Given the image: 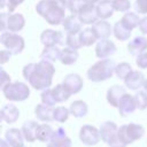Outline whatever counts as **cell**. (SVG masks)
Instances as JSON below:
<instances>
[{
	"label": "cell",
	"instance_id": "4dcf8cb0",
	"mask_svg": "<svg viewBox=\"0 0 147 147\" xmlns=\"http://www.w3.org/2000/svg\"><path fill=\"white\" fill-rule=\"evenodd\" d=\"M113 33H114V36H115L116 39L122 40V41L127 40V39L131 37V30L126 29V28L122 24L121 21H118V22L115 23V25H114V28H113Z\"/></svg>",
	"mask_w": 147,
	"mask_h": 147
},
{
	"label": "cell",
	"instance_id": "484cf974",
	"mask_svg": "<svg viewBox=\"0 0 147 147\" xmlns=\"http://www.w3.org/2000/svg\"><path fill=\"white\" fill-rule=\"evenodd\" d=\"M61 52H62V49H60L57 46L45 47L44 51L40 54V60H45V61H49V62H55V61L61 59Z\"/></svg>",
	"mask_w": 147,
	"mask_h": 147
},
{
	"label": "cell",
	"instance_id": "8d00e7d4",
	"mask_svg": "<svg viewBox=\"0 0 147 147\" xmlns=\"http://www.w3.org/2000/svg\"><path fill=\"white\" fill-rule=\"evenodd\" d=\"M40 98H41V102L47 105V106H55V103H57L54 94H53V90L52 88H46L42 91V93L40 94Z\"/></svg>",
	"mask_w": 147,
	"mask_h": 147
},
{
	"label": "cell",
	"instance_id": "9a60e30c",
	"mask_svg": "<svg viewBox=\"0 0 147 147\" xmlns=\"http://www.w3.org/2000/svg\"><path fill=\"white\" fill-rule=\"evenodd\" d=\"M62 84L71 92V94H76L80 92V90L83 88L84 82H83V78L78 74H69L63 78Z\"/></svg>",
	"mask_w": 147,
	"mask_h": 147
},
{
	"label": "cell",
	"instance_id": "9c48e42d",
	"mask_svg": "<svg viewBox=\"0 0 147 147\" xmlns=\"http://www.w3.org/2000/svg\"><path fill=\"white\" fill-rule=\"evenodd\" d=\"M40 41L42 42V45L45 47L60 46V45H64V42H65L64 37L61 31H55V30H51V29L42 31V33L40 34Z\"/></svg>",
	"mask_w": 147,
	"mask_h": 147
},
{
	"label": "cell",
	"instance_id": "ab89813d",
	"mask_svg": "<svg viewBox=\"0 0 147 147\" xmlns=\"http://www.w3.org/2000/svg\"><path fill=\"white\" fill-rule=\"evenodd\" d=\"M113 5H114V9L117 11H129V9L131 8V2L130 0H113Z\"/></svg>",
	"mask_w": 147,
	"mask_h": 147
},
{
	"label": "cell",
	"instance_id": "44dd1931",
	"mask_svg": "<svg viewBox=\"0 0 147 147\" xmlns=\"http://www.w3.org/2000/svg\"><path fill=\"white\" fill-rule=\"evenodd\" d=\"M92 29L94 30L98 39H107L113 33V28H111V25L106 20L96 21L95 23H93Z\"/></svg>",
	"mask_w": 147,
	"mask_h": 147
},
{
	"label": "cell",
	"instance_id": "277c9868",
	"mask_svg": "<svg viewBox=\"0 0 147 147\" xmlns=\"http://www.w3.org/2000/svg\"><path fill=\"white\" fill-rule=\"evenodd\" d=\"M1 90L5 98L10 101H24L30 95V88L23 82L8 83L3 87H1Z\"/></svg>",
	"mask_w": 147,
	"mask_h": 147
},
{
	"label": "cell",
	"instance_id": "e575fe53",
	"mask_svg": "<svg viewBox=\"0 0 147 147\" xmlns=\"http://www.w3.org/2000/svg\"><path fill=\"white\" fill-rule=\"evenodd\" d=\"M131 71H132V68H131V65H130L129 63H126V62H122V63L117 64L116 68H115V74H116L117 78L123 79V80L125 79V77H126Z\"/></svg>",
	"mask_w": 147,
	"mask_h": 147
},
{
	"label": "cell",
	"instance_id": "4316f807",
	"mask_svg": "<svg viewBox=\"0 0 147 147\" xmlns=\"http://www.w3.org/2000/svg\"><path fill=\"white\" fill-rule=\"evenodd\" d=\"M69 110H70V114L71 115H74L77 118H80V117H84V116L87 115L88 107H87V105H86L85 101H83V100H76V101H74L70 105Z\"/></svg>",
	"mask_w": 147,
	"mask_h": 147
},
{
	"label": "cell",
	"instance_id": "2e32d148",
	"mask_svg": "<svg viewBox=\"0 0 147 147\" xmlns=\"http://www.w3.org/2000/svg\"><path fill=\"white\" fill-rule=\"evenodd\" d=\"M25 25V18L22 14L16 13L11 15H7L6 20V29L10 32H18Z\"/></svg>",
	"mask_w": 147,
	"mask_h": 147
},
{
	"label": "cell",
	"instance_id": "74e56055",
	"mask_svg": "<svg viewBox=\"0 0 147 147\" xmlns=\"http://www.w3.org/2000/svg\"><path fill=\"white\" fill-rule=\"evenodd\" d=\"M134 99L137 102V108L139 110H144L147 108V91H137L134 94Z\"/></svg>",
	"mask_w": 147,
	"mask_h": 147
},
{
	"label": "cell",
	"instance_id": "8fae6325",
	"mask_svg": "<svg viewBox=\"0 0 147 147\" xmlns=\"http://www.w3.org/2000/svg\"><path fill=\"white\" fill-rule=\"evenodd\" d=\"M71 144L72 141L69 137H67L65 130L60 126L54 131L52 139L47 144V147H71Z\"/></svg>",
	"mask_w": 147,
	"mask_h": 147
},
{
	"label": "cell",
	"instance_id": "7402d4cb",
	"mask_svg": "<svg viewBox=\"0 0 147 147\" xmlns=\"http://www.w3.org/2000/svg\"><path fill=\"white\" fill-rule=\"evenodd\" d=\"M146 49H147V39L142 36L136 37L132 41L127 44V51L133 56H138L139 54L146 52Z\"/></svg>",
	"mask_w": 147,
	"mask_h": 147
},
{
	"label": "cell",
	"instance_id": "603a6c76",
	"mask_svg": "<svg viewBox=\"0 0 147 147\" xmlns=\"http://www.w3.org/2000/svg\"><path fill=\"white\" fill-rule=\"evenodd\" d=\"M62 25L64 28V30L67 31V33H79L82 31V22L78 17V15H70L67 16L63 22Z\"/></svg>",
	"mask_w": 147,
	"mask_h": 147
},
{
	"label": "cell",
	"instance_id": "cb8c5ba5",
	"mask_svg": "<svg viewBox=\"0 0 147 147\" xmlns=\"http://www.w3.org/2000/svg\"><path fill=\"white\" fill-rule=\"evenodd\" d=\"M113 0H100L96 5V13L100 20H107L114 14Z\"/></svg>",
	"mask_w": 147,
	"mask_h": 147
},
{
	"label": "cell",
	"instance_id": "ac0fdd59",
	"mask_svg": "<svg viewBox=\"0 0 147 147\" xmlns=\"http://www.w3.org/2000/svg\"><path fill=\"white\" fill-rule=\"evenodd\" d=\"M5 139L8 141V144L11 147H23L24 146V136L22 133V130L11 127L8 129L5 133Z\"/></svg>",
	"mask_w": 147,
	"mask_h": 147
},
{
	"label": "cell",
	"instance_id": "30bf717a",
	"mask_svg": "<svg viewBox=\"0 0 147 147\" xmlns=\"http://www.w3.org/2000/svg\"><path fill=\"white\" fill-rule=\"evenodd\" d=\"M117 51L116 45L107 39H100V41H98L96 46H95V55L99 59H107L111 55H114Z\"/></svg>",
	"mask_w": 147,
	"mask_h": 147
},
{
	"label": "cell",
	"instance_id": "6da1fadb",
	"mask_svg": "<svg viewBox=\"0 0 147 147\" xmlns=\"http://www.w3.org/2000/svg\"><path fill=\"white\" fill-rule=\"evenodd\" d=\"M55 68L52 62L40 60L38 63H29L23 68V76L34 90L49 88L53 82Z\"/></svg>",
	"mask_w": 147,
	"mask_h": 147
},
{
	"label": "cell",
	"instance_id": "c3c4849f",
	"mask_svg": "<svg viewBox=\"0 0 147 147\" xmlns=\"http://www.w3.org/2000/svg\"><path fill=\"white\" fill-rule=\"evenodd\" d=\"M85 2H87V3H96V2H99L100 0H84Z\"/></svg>",
	"mask_w": 147,
	"mask_h": 147
},
{
	"label": "cell",
	"instance_id": "bcb514c9",
	"mask_svg": "<svg viewBox=\"0 0 147 147\" xmlns=\"http://www.w3.org/2000/svg\"><path fill=\"white\" fill-rule=\"evenodd\" d=\"M7 15L6 13H1L0 14V22H1V32L6 31V20H7Z\"/></svg>",
	"mask_w": 147,
	"mask_h": 147
},
{
	"label": "cell",
	"instance_id": "83f0119b",
	"mask_svg": "<svg viewBox=\"0 0 147 147\" xmlns=\"http://www.w3.org/2000/svg\"><path fill=\"white\" fill-rule=\"evenodd\" d=\"M78 59V52L77 49L75 48H71V47H65L62 49L61 52V63L64 64V65H71L74 63H76Z\"/></svg>",
	"mask_w": 147,
	"mask_h": 147
},
{
	"label": "cell",
	"instance_id": "ffe728a7",
	"mask_svg": "<svg viewBox=\"0 0 147 147\" xmlns=\"http://www.w3.org/2000/svg\"><path fill=\"white\" fill-rule=\"evenodd\" d=\"M39 124L36 121H25L22 125V133L24 136V139L29 142H33L37 140V132H38Z\"/></svg>",
	"mask_w": 147,
	"mask_h": 147
},
{
	"label": "cell",
	"instance_id": "b9f144b4",
	"mask_svg": "<svg viewBox=\"0 0 147 147\" xmlns=\"http://www.w3.org/2000/svg\"><path fill=\"white\" fill-rule=\"evenodd\" d=\"M136 64L140 69H146L147 68V52H144V53H141V54H139L137 56Z\"/></svg>",
	"mask_w": 147,
	"mask_h": 147
},
{
	"label": "cell",
	"instance_id": "5bb4252c",
	"mask_svg": "<svg viewBox=\"0 0 147 147\" xmlns=\"http://www.w3.org/2000/svg\"><path fill=\"white\" fill-rule=\"evenodd\" d=\"M124 84L132 91H138L145 84V76L141 71L132 70L124 79Z\"/></svg>",
	"mask_w": 147,
	"mask_h": 147
},
{
	"label": "cell",
	"instance_id": "ee69618b",
	"mask_svg": "<svg viewBox=\"0 0 147 147\" xmlns=\"http://www.w3.org/2000/svg\"><path fill=\"white\" fill-rule=\"evenodd\" d=\"M13 55V53L10 52V51H1L0 52V62H1V64H3V63H6L9 59H10V56Z\"/></svg>",
	"mask_w": 147,
	"mask_h": 147
},
{
	"label": "cell",
	"instance_id": "5b68a950",
	"mask_svg": "<svg viewBox=\"0 0 147 147\" xmlns=\"http://www.w3.org/2000/svg\"><path fill=\"white\" fill-rule=\"evenodd\" d=\"M117 130L118 127L114 122L111 121L103 122L99 129L101 140L107 145H109L110 147H126V145L118 138Z\"/></svg>",
	"mask_w": 147,
	"mask_h": 147
},
{
	"label": "cell",
	"instance_id": "1f68e13d",
	"mask_svg": "<svg viewBox=\"0 0 147 147\" xmlns=\"http://www.w3.org/2000/svg\"><path fill=\"white\" fill-rule=\"evenodd\" d=\"M54 130L48 124H39L38 132H37V140L42 142H48L53 137Z\"/></svg>",
	"mask_w": 147,
	"mask_h": 147
},
{
	"label": "cell",
	"instance_id": "d6a6232c",
	"mask_svg": "<svg viewBox=\"0 0 147 147\" xmlns=\"http://www.w3.org/2000/svg\"><path fill=\"white\" fill-rule=\"evenodd\" d=\"M52 90H53V94H54V96H55V99H56L57 102H64L71 95V92L63 84H59V85H56Z\"/></svg>",
	"mask_w": 147,
	"mask_h": 147
},
{
	"label": "cell",
	"instance_id": "681fc988",
	"mask_svg": "<svg viewBox=\"0 0 147 147\" xmlns=\"http://www.w3.org/2000/svg\"><path fill=\"white\" fill-rule=\"evenodd\" d=\"M144 88H145V91H147V79L145 80V84H144Z\"/></svg>",
	"mask_w": 147,
	"mask_h": 147
},
{
	"label": "cell",
	"instance_id": "52a82bcc",
	"mask_svg": "<svg viewBox=\"0 0 147 147\" xmlns=\"http://www.w3.org/2000/svg\"><path fill=\"white\" fill-rule=\"evenodd\" d=\"M0 42L13 54H20L25 47L23 37H21L20 34H16L14 32L3 31L0 36Z\"/></svg>",
	"mask_w": 147,
	"mask_h": 147
},
{
	"label": "cell",
	"instance_id": "f1b7e54d",
	"mask_svg": "<svg viewBox=\"0 0 147 147\" xmlns=\"http://www.w3.org/2000/svg\"><path fill=\"white\" fill-rule=\"evenodd\" d=\"M121 22H122V24H123L126 29H129V30H133L134 28L139 26L140 17H139L136 13L126 11V14H124V16L122 17Z\"/></svg>",
	"mask_w": 147,
	"mask_h": 147
},
{
	"label": "cell",
	"instance_id": "d590c367",
	"mask_svg": "<svg viewBox=\"0 0 147 147\" xmlns=\"http://www.w3.org/2000/svg\"><path fill=\"white\" fill-rule=\"evenodd\" d=\"M65 44L68 45V47L78 49L80 47H83L80 39H79V33H67L65 36Z\"/></svg>",
	"mask_w": 147,
	"mask_h": 147
},
{
	"label": "cell",
	"instance_id": "60d3db41",
	"mask_svg": "<svg viewBox=\"0 0 147 147\" xmlns=\"http://www.w3.org/2000/svg\"><path fill=\"white\" fill-rule=\"evenodd\" d=\"M134 9L138 14H147V0H136Z\"/></svg>",
	"mask_w": 147,
	"mask_h": 147
},
{
	"label": "cell",
	"instance_id": "7bdbcfd3",
	"mask_svg": "<svg viewBox=\"0 0 147 147\" xmlns=\"http://www.w3.org/2000/svg\"><path fill=\"white\" fill-rule=\"evenodd\" d=\"M0 72H1V87H3L5 85H7L8 83H10V76L1 68L0 69Z\"/></svg>",
	"mask_w": 147,
	"mask_h": 147
},
{
	"label": "cell",
	"instance_id": "8992f818",
	"mask_svg": "<svg viewBox=\"0 0 147 147\" xmlns=\"http://www.w3.org/2000/svg\"><path fill=\"white\" fill-rule=\"evenodd\" d=\"M144 133H145L144 126H141L140 124H136V123L124 124V125L119 126L117 130L118 138L125 145H130L133 141L139 140L144 136Z\"/></svg>",
	"mask_w": 147,
	"mask_h": 147
},
{
	"label": "cell",
	"instance_id": "f6af8a7d",
	"mask_svg": "<svg viewBox=\"0 0 147 147\" xmlns=\"http://www.w3.org/2000/svg\"><path fill=\"white\" fill-rule=\"evenodd\" d=\"M139 30L141 33L144 34H147V16L142 17L140 20V23H139Z\"/></svg>",
	"mask_w": 147,
	"mask_h": 147
},
{
	"label": "cell",
	"instance_id": "ba28073f",
	"mask_svg": "<svg viewBox=\"0 0 147 147\" xmlns=\"http://www.w3.org/2000/svg\"><path fill=\"white\" fill-rule=\"evenodd\" d=\"M100 131L93 125H83L79 131V139L84 145L94 146L100 141Z\"/></svg>",
	"mask_w": 147,
	"mask_h": 147
},
{
	"label": "cell",
	"instance_id": "f907efd6",
	"mask_svg": "<svg viewBox=\"0 0 147 147\" xmlns=\"http://www.w3.org/2000/svg\"><path fill=\"white\" fill-rule=\"evenodd\" d=\"M23 147H24V146H23Z\"/></svg>",
	"mask_w": 147,
	"mask_h": 147
},
{
	"label": "cell",
	"instance_id": "7c38bea8",
	"mask_svg": "<svg viewBox=\"0 0 147 147\" xmlns=\"http://www.w3.org/2000/svg\"><path fill=\"white\" fill-rule=\"evenodd\" d=\"M78 17L80 20V22L83 24H92L95 23L99 18L98 13H96V6H94V3H85L83 6V8L80 9Z\"/></svg>",
	"mask_w": 147,
	"mask_h": 147
},
{
	"label": "cell",
	"instance_id": "7a4b0ae2",
	"mask_svg": "<svg viewBox=\"0 0 147 147\" xmlns=\"http://www.w3.org/2000/svg\"><path fill=\"white\" fill-rule=\"evenodd\" d=\"M68 0H40L36 5V11L51 25H59L65 18Z\"/></svg>",
	"mask_w": 147,
	"mask_h": 147
},
{
	"label": "cell",
	"instance_id": "3957f363",
	"mask_svg": "<svg viewBox=\"0 0 147 147\" xmlns=\"http://www.w3.org/2000/svg\"><path fill=\"white\" fill-rule=\"evenodd\" d=\"M115 68H116V64L113 60L102 59L88 68V70L86 72L87 78L90 80L96 82V83L107 80V79L111 78V76L114 75Z\"/></svg>",
	"mask_w": 147,
	"mask_h": 147
},
{
	"label": "cell",
	"instance_id": "7dc6e473",
	"mask_svg": "<svg viewBox=\"0 0 147 147\" xmlns=\"http://www.w3.org/2000/svg\"><path fill=\"white\" fill-rule=\"evenodd\" d=\"M10 145L8 144L7 140H3V139H0V147H9Z\"/></svg>",
	"mask_w": 147,
	"mask_h": 147
},
{
	"label": "cell",
	"instance_id": "e0dca14e",
	"mask_svg": "<svg viewBox=\"0 0 147 147\" xmlns=\"http://www.w3.org/2000/svg\"><path fill=\"white\" fill-rule=\"evenodd\" d=\"M126 93L125 87L121 86V85H114L111 86L108 91H107V101L110 106L118 108L119 101L123 98V95Z\"/></svg>",
	"mask_w": 147,
	"mask_h": 147
},
{
	"label": "cell",
	"instance_id": "4fadbf2b",
	"mask_svg": "<svg viewBox=\"0 0 147 147\" xmlns=\"http://www.w3.org/2000/svg\"><path fill=\"white\" fill-rule=\"evenodd\" d=\"M136 109H138V108H137V102H136L134 95L125 93L123 95V98L121 99L119 105H118V113H119V115L122 117H126V116L131 115Z\"/></svg>",
	"mask_w": 147,
	"mask_h": 147
},
{
	"label": "cell",
	"instance_id": "f546056e",
	"mask_svg": "<svg viewBox=\"0 0 147 147\" xmlns=\"http://www.w3.org/2000/svg\"><path fill=\"white\" fill-rule=\"evenodd\" d=\"M79 39L83 46H91L98 40V37L92 28H86L79 32Z\"/></svg>",
	"mask_w": 147,
	"mask_h": 147
},
{
	"label": "cell",
	"instance_id": "d4e9b609",
	"mask_svg": "<svg viewBox=\"0 0 147 147\" xmlns=\"http://www.w3.org/2000/svg\"><path fill=\"white\" fill-rule=\"evenodd\" d=\"M53 108L51 106H47L45 103H39L34 108V113H36V116L39 121L41 122H52L54 121V117H53Z\"/></svg>",
	"mask_w": 147,
	"mask_h": 147
},
{
	"label": "cell",
	"instance_id": "836d02e7",
	"mask_svg": "<svg viewBox=\"0 0 147 147\" xmlns=\"http://www.w3.org/2000/svg\"><path fill=\"white\" fill-rule=\"evenodd\" d=\"M69 113H70V110L68 108H65V107H56V108H54V110H53L54 121H56L59 123H64L69 117Z\"/></svg>",
	"mask_w": 147,
	"mask_h": 147
},
{
	"label": "cell",
	"instance_id": "d6986e66",
	"mask_svg": "<svg viewBox=\"0 0 147 147\" xmlns=\"http://www.w3.org/2000/svg\"><path fill=\"white\" fill-rule=\"evenodd\" d=\"M0 117L6 123H9V124L15 123L20 117V110L16 108V106L11 103L5 105L0 110Z\"/></svg>",
	"mask_w": 147,
	"mask_h": 147
},
{
	"label": "cell",
	"instance_id": "f35d334b",
	"mask_svg": "<svg viewBox=\"0 0 147 147\" xmlns=\"http://www.w3.org/2000/svg\"><path fill=\"white\" fill-rule=\"evenodd\" d=\"M85 3L84 0H68V9L72 15H78Z\"/></svg>",
	"mask_w": 147,
	"mask_h": 147
}]
</instances>
